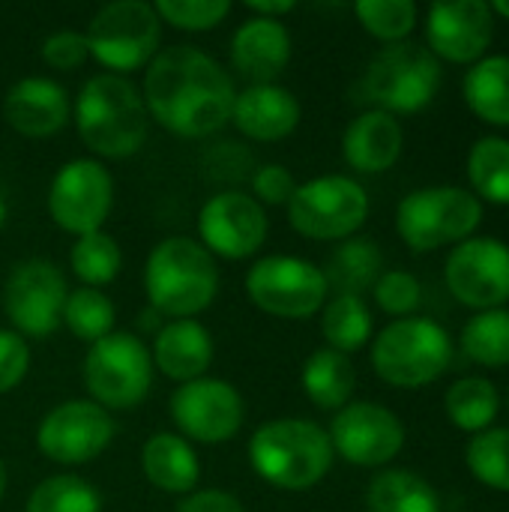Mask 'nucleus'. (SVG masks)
Segmentation results:
<instances>
[{"label": "nucleus", "instance_id": "f257e3e1", "mask_svg": "<svg viewBox=\"0 0 509 512\" xmlns=\"http://www.w3.org/2000/svg\"><path fill=\"white\" fill-rule=\"evenodd\" d=\"M141 96L150 120L177 138H210L231 123L234 78L195 45H168L147 63Z\"/></svg>", "mask_w": 509, "mask_h": 512}, {"label": "nucleus", "instance_id": "f03ea898", "mask_svg": "<svg viewBox=\"0 0 509 512\" xmlns=\"http://www.w3.org/2000/svg\"><path fill=\"white\" fill-rule=\"evenodd\" d=\"M75 129L93 159H129L147 144L150 114L126 75L96 72L75 96Z\"/></svg>", "mask_w": 509, "mask_h": 512}, {"label": "nucleus", "instance_id": "7ed1b4c3", "mask_svg": "<svg viewBox=\"0 0 509 512\" xmlns=\"http://www.w3.org/2000/svg\"><path fill=\"white\" fill-rule=\"evenodd\" d=\"M252 471L279 492H309L333 468L336 453L324 426L306 417H276L249 438Z\"/></svg>", "mask_w": 509, "mask_h": 512}, {"label": "nucleus", "instance_id": "20e7f679", "mask_svg": "<svg viewBox=\"0 0 509 512\" xmlns=\"http://www.w3.org/2000/svg\"><path fill=\"white\" fill-rule=\"evenodd\" d=\"M141 282L147 306L165 321L198 318L219 294V264L195 237L174 234L150 249Z\"/></svg>", "mask_w": 509, "mask_h": 512}, {"label": "nucleus", "instance_id": "39448f33", "mask_svg": "<svg viewBox=\"0 0 509 512\" xmlns=\"http://www.w3.org/2000/svg\"><path fill=\"white\" fill-rule=\"evenodd\" d=\"M453 360L450 333L432 318H399L372 336V369L396 390H423L435 384Z\"/></svg>", "mask_w": 509, "mask_h": 512}, {"label": "nucleus", "instance_id": "423d86ee", "mask_svg": "<svg viewBox=\"0 0 509 512\" xmlns=\"http://www.w3.org/2000/svg\"><path fill=\"white\" fill-rule=\"evenodd\" d=\"M441 60L420 42H396L381 48L357 87V99L387 114H417L432 105L441 90Z\"/></svg>", "mask_w": 509, "mask_h": 512}, {"label": "nucleus", "instance_id": "0eeeda50", "mask_svg": "<svg viewBox=\"0 0 509 512\" xmlns=\"http://www.w3.org/2000/svg\"><path fill=\"white\" fill-rule=\"evenodd\" d=\"M483 201L462 186H426L408 192L396 207V231L411 252H435L474 237Z\"/></svg>", "mask_w": 509, "mask_h": 512}, {"label": "nucleus", "instance_id": "6e6552de", "mask_svg": "<svg viewBox=\"0 0 509 512\" xmlns=\"http://www.w3.org/2000/svg\"><path fill=\"white\" fill-rule=\"evenodd\" d=\"M162 21L147 0H111L99 6L84 30L90 57L111 75L147 69L162 45Z\"/></svg>", "mask_w": 509, "mask_h": 512}, {"label": "nucleus", "instance_id": "1a4fd4ad", "mask_svg": "<svg viewBox=\"0 0 509 512\" xmlns=\"http://www.w3.org/2000/svg\"><path fill=\"white\" fill-rule=\"evenodd\" d=\"M81 372L90 402H96L108 414L138 408L153 390L150 348L138 333L114 330L111 336L93 342L87 348Z\"/></svg>", "mask_w": 509, "mask_h": 512}, {"label": "nucleus", "instance_id": "9d476101", "mask_svg": "<svg viewBox=\"0 0 509 512\" xmlns=\"http://www.w3.org/2000/svg\"><path fill=\"white\" fill-rule=\"evenodd\" d=\"M285 210L288 225L306 240H348L369 219V192L348 174H321L297 183Z\"/></svg>", "mask_w": 509, "mask_h": 512}, {"label": "nucleus", "instance_id": "9b49d317", "mask_svg": "<svg viewBox=\"0 0 509 512\" xmlns=\"http://www.w3.org/2000/svg\"><path fill=\"white\" fill-rule=\"evenodd\" d=\"M246 294L255 309L282 321H306L318 315L330 297L324 270L300 255L258 258L246 273Z\"/></svg>", "mask_w": 509, "mask_h": 512}, {"label": "nucleus", "instance_id": "f8f14e48", "mask_svg": "<svg viewBox=\"0 0 509 512\" xmlns=\"http://www.w3.org/2000/svg\"><path fill=\"white\" fill-rule=\"evenodd\" d=\"M45 207L51 222L72 237L102 231L114 207V177L105 162L93 156H75L51 177Z\"/></svg>", "mask_w": 509, "mask_h": 512}, {"label": "nucleus", "instance_id": "ddd939ff", "mask_svg": "<svg viewBox=\"0 0 509 512\" xmlns=\"http://www.w3.org/2000/svg\"><path fill=\"white\" fill-rule=\"evenodd\" d=\"M69 297L66 276L48 258L18 261L3 282V312L9 330L21 339H48L63 324V303Z\"/></svg>", "mask_w": 509, "mask_h": 512}, {"label": "nucleus", "instance_id": "4468645a", "mask_svg": "<svg viewBox=\"0 0 509 512\" xmlns=\"http://www.w3.org/2000/svg\"><path fill=\"white\" fill-rule=\"evenodd\" d=\"M168 414L189 444H228L240 435L246 423V399L225 378H198L189 384H177L168 399Z\"/></svg>", "mask_w": 509, "mask_h": 512}, {"label": "nucleus", "instance_id": "2eb2a0df", "mask_svg": "<svg viewBox=\"0 0 509 512\" xmlns=\"http://www.w3.org/2000/svg\"><path fill=\"white\" fill-rule=\"evenodd\" d=\"M114 417L90 399H66L54 405L36 426V450L63 468L99 459L114 441Z\"/></svg>", "mask_w": 509, "mask_h": 512}, {"label": "nucleus", "instance_id": "dca6fc26", "mask_svg": "<svg viewBox=\"0 0 509 512\" xmlns=\"http://www.w3.org/2000/svg\"><path fill=\"white\" fill-rule=\"evenodd\" d=\"M270 234L267 210L240 189L213 192L198 210V243L225 261H243L261 252Z\"/></svg>", "mask_w": 509, "mask_h": 512}, {"label": "nucleus", "instance_id": "f3484780", "mask_svg": "<svg viewBox=\"0 0 509 512\" xmlns=\"http://www.w3.org/2000/svg\"><path fill=\"white\" fill-rule=\"evenodd\" d=\"M330 444L357 468H387L405 447V423L378 402H348L330 420Z\"/></svg>", "mask_w": 509, "mask_h": 512}, {"label": "nucleus", "instance_id": "a211bd4d", "mask_svg": "<svg viewBox=\"0 0 509 512\" xmlns=\"http://www.w3.org/2000/svg\"><path fill=\"white\" fill-rule=\"evenodd\" d=\"M444 279L450 294L468 309H504L509 303V246L495 237H471L453 246Z\"/></svg>", "mask_w": 509, "mask_h": 512}, {"label": "nucleus", "instance_id": "6ab92c4d", "mask_svg": "<svg viewBox=\"0 0 509 512\" xmlns=\"http://www.w3.org/2000/svg\"><path fill=\"white\" fill-rule=\"evenodd\" d=\"M495 39V15L486 0H444L426 12V48L447 63H477Z\"/></svg>", "mask_w": 509, "mask_h": 512}, {"label": "nucleus", "instance_id": "aec40b11", "mask_svg": "<svg viewBox=\"0 0 509 512\" xmlns=\"http://www.w3.org/2000/svg\"><path fill=\"white\" fill-rule=\"evenodd\" d=\"M6 123L24 138H51L72 117L69 90L48 75L18 78L3 96Z\"/></svg>", "mask_w": 509, "mask_h": 512}, {"label": "nucleus", "instance_id": "412c9836", "mask_svg": "<svg viewBox=\"0 0 509 512\" xmlns=\"http://www.w3.org/2000/svg\"><path fill=\"white\" fill-rule=\"evenodd\" d=\"M303 120L300 99L282 84H246L234 96L231 126L258 144L285 141Z\"/></svg>", "mask_w": 509, "mask_h": 512}, {"label": "nucleus", "instance_id": "4be33fe9", "mask_svg": "<svg viewBox=\"0 0 509 512\" xmlns=\"http://www.w3.org/2000/svg\"><path fill=\"white\" fill-rule=\"evenodd\" d=\"M291 63V33L285 21L249 15L231 36V69L249 84H276Z\"/></svg>", "mask_w": 509, "mask_h": 512}, {"label": "nucleus", "instance_id": "5701e85b", "mask_svg": "<svg viewBox=\"0 0 509 512\" xmlns=\"http://www.w3.org/2000/svg\"><path fill=\"white\" fill-rule=\"evenodd\" d=\"M213 357H216V342L198 318L165 321L150 345L153 369H159L168 381L177 384L204 378Z\"/></svg>", "mask_w": 509, "mask_h": 512}, {"label": "nucleus", "instance_id": "b1692460", "mask_svg": "<svg viewBox=\"0 0 509 512\" xmlns=\"http://www.w3.org/2000/svg\"><path fill=\"white\" fill-rule=\"evenodd\" d=\"M405 147V129L399 117L366 108L357 114L342 135V156L357 174H384L390 171Z\"/></svg>", "mask_w": 509, "mask_h": 512}, {"label": "nucleus", "instance_id": "393cba45", "mask_svg": "<svg viewBox=\"0 0 509 512\" xmlns=\"http://www.w3.org/2000/svg\"><path fill=\"white\" fill-rule=\"evenodd\" d=\"M141 474L144 480L174 498H186L201 483V459L195 444L177 432H156L141 444Z\"/></svg>", "mask_w": 509, "mask_h": 512}, {"label": "nucleus", "instance_id": "a878e982", "mask_svg": "<svg viewBox=\"0 0 509 512\" xmlns=\"http://www.w3.org/2000/svg\"><path fill=\"white\" fill-rule=\"evenodd\" d=\"M300 387L306 399L321 408V411H339L351 402L354 387H357V369L351 357L333 351V348H318L306 357L303 372H300Z\"/></svg>", "mask_w": 509, "mask_h": 512}, {"label": "nucleus", "instance_id": "bb28decb", "mask_svg": "<svg viewBox=\"0 0 509 512\" xmlns=\"http://www.w3.org/2000/svg\"><path fill=\"white\" fill-rule=\"evenodd\" d=\"M321 270H324L330 291L363 297L381 279L384 255H381L378 243H372L369 237H348L333 249L327 267H321Z\"/></svg>", "mask_w": 509, "mask_h": 512}, {"label": "nucleus", "instance_id": "cd10ccee", "mask_svg": "<svg viewBox=\"0 0 509 512\" xmlns=\"http://www.w3.org/2000/svg\"><path fill=\"white\" fill-rule=\"evenodd\" d=\"M468 108L489 126L509 129V57L486 54L477 60L462 81Z\"/></svg>", "mask_w": 509, "mask_h": 512}, {"label": "nucleus", "instance_id": "c85d7f7f", "mask_svg": "<svg viewBox=\"0 0 509 512\" xmlns=\"http://www.w3.org/2000/svg\"><path fill=\"white\" fill-rule=\"evenodd\" d=\"M369 512H441V498L432 483L408 468H384L366 489Z\"/></svg>", "mask_w": 509, "mask_h": 512}, {"label": "nucleus", "instance_id": "c756f323", "mask_svg": "<svg viewBox=\"0 0 509 512\" xmlns=\"http://www.w3.org/2000/svg\"><path fill=\"white\" fill-rule=\"evenodd\" d=\"M321 333H324L327 348H333L345 357L366 348L375 333V321H372L366 300L354 297V294L327 297V303L321 309Z\"/></svg>", "mask_w": 509, "mask_h": 512}, {"label": "nucleus", "instance_id": "7c9ffc66", "mask_svg": "<svg viewBox=\"0 0 509 512\" xmlns=\"http://www.w3.org/2000/svg\"><path fill=\"white\" fill-rule=\"evenodd\" d=\"M444 411L456 429H462L468 435H480V432L492 429V423L501 411L498 387L489 378H462L447 390Z\"/></svg>", "mask_w": 509, "mask_h": 512}, {"label": "nucleus", "instance_id": "2f4dec72", "mask_svg": "<svg viewBox=\"0 0 509 512\" xmlns=\"http://www.w3.org/2000/svg\"><path fill=\"white\" fill-rule=\"evenodd\" d=\"M468 180L480 201L509 207V138L486 135L471 147Z\"/></svg>", "mask_w": 509, "mask_h": 512}, {"label": "nucleus", "instance_id": "473e14b6", "mask_svg": "<svg viewBox=\"0 0 509 512\" xmlns=\"http://www.w3.org/2000/svg\"><path fill=\"white\" fill-rule=\"evenodd\" d=\"M123 267V249L108 231H93L75 237L69 249V270L81 282V288H105L117 279Z\"/></svg>", "mask_w": 509, "mask_h": 512}, {"label": "nucleus", "instance_id": "72a5a7b5", "mask_svg": "<svg viewBox=\"0 0 509 512\" xmlns=\"http://www.w3.org/2000/svg\"><path fill=\"white\" fill-rule=\"evenodd\" d=\"M462 354L486 369L509 366V309L477 312L459 336Z\"/></svg>", "mask_w": 509, "mask_h": 512}, {"label": "nucleus", "instance_id": "f704fd0d", "mask_svg": "<svg viewBox=\"0 0 509 512\" xmlns=\"http://www.w3.org/2000/svg\"><path fill=\"white\" fill-rule=\"evenodd\" d=\"M117 324V309L111 297L99 288H75L69 291L63 303V327L78 339V342H99L114 333Z\"/></svg>", "mask_w": 509, "mask_h": 512}, {"label": "nucleus", "instance_id": "c9c22d12", "mask_svg": "<svg viewBox=\"0 0 509 512\" xmlns=\"http://www.w3.org/2000/svg\"><path fill=\"white\" fill-rule=\"evenodd\" d=\"M24 512H102V495L84 477L54 474L33 486Z\"/></svg>", "mask_w": 509, "mask_h": 512}, {"label": "nucleus", "instance_id": "e433bc0d", "mask_svg": "<svg viewBox=\"0 0 509 512\" xmlns=\"http://www.w3.org/2000/svg\"><path fill=\"white\" fill-rule=\"evenodd\" d=\"M354 15L360 27L384 45L408 42L417 27V3L414 0H357Z\"/></svg>", "mask_w": 509, "mask_h": 512}, {"label": "nucleus", "instance_id": "4c0bfd02", "mask_svg": "<svg viewBox=\"0 0 509 512\" xmlns=\"http://www.w3.org/2000/svg\"><path fill=\"white\" fill-rule=\"evenodd\" d=\"M465 465L477 483L509 495V429H486L471 435L465 447Z\"/></svg>", "mask_w": 509, "mask_h": 512}, {"label": "nucleus", "instance_id": "58836bf2", "mask_svg": "<svg viewBox=\"0 0 509 512\" xmlns=\"http://www.w3.org/2000/svg\"><path fill=\"white\" fill-rule=\"evenodd\" d=\"M153 9L159 21L171 24L174 30L207 33L231 15L234 3L231 0H156Z\"/></svg>", "mask_w": 509, "mask_h": 512}, {"label": "nucleus", "instance_id": "ea45409f", "mask_svg": "<svg viewBox=\"0 0 509 512\" xmlns=\"http://www.w3.org/2000/svg\"><path fill=\"white\" fill-rule=\"evenodd\" d=\"M372 294H375L378 309L387 312L393 321L411 318L423 303V285L408 270H384L381 279L375 282Z\"/></svg>", "mask_w": 509, "mask_h": 512}, {"label": "nucleus", "instance_id": "a19ab883", "mask_svg": "<svg viewBox=\"0 0 509 512\" xmlns=\"http://www.w3.org/2000/svg\"><path fill=\"white\" fill-rule=\"evenodd\" d=\"M39 57L48 69H57V72L81 69L90 60L87 36L81 30H57V33L42 39Z\"/></svg>", "mask_w": 509, "mask_h": 512}, {"label": "nucleus", "instance_id": "79ce46f5", "mask_svg": "<svg viewBox=\"0 0 509 512\" xmlns=\"http://www.w3.org/2000/svg\"><path fill=\"white\" fill-rule=\"evenodd\" d=\"M249 183H252V192H249V195H252L264 210H267V207H285V204L291 201L294 189H297L294 174H291L285 165H279V162L258 165V168L252 171Z\"/></svg>", "mask_w": 509, "mask_h": 512}, {"label": "nucleus", "instance_id": "37998d69", "mask_svg": "<svg viewBox=\"0 0 509 512\" xmlns=\"http://www.w3.org/2000/svg\"><path fill=\"white\" fill-rule=\"evenodd\" d=\"M30 372V345L15 330L0 327V396L21 387Z\"/></svg>", "mask_w": 509, "mask_h": 512}, {"label": "nucleus", "instance_id": "c03bdc74", "mask_svg": "<svg viewBox=\"0 0 509 512\" xmlns=\"http://www.w3.org/2000/svg\"><path fill=\"white\" fill-rule=\"evenodd\" d=\"M177 512H246L240 498L225 489H195L192 495L180 498Z\"/></svg>", "mask_w": 509, "mask_h": 512}, {"label": "nucleus", "instance_id": "a18cd8bd", "mask_svg": "<svg viewBox=\"0 0 509 512\" xmlns=\"http://www.w3.org/2000/svg\"><path fill=\"white\" fill-rule=\"evenodd\" d=\"M297 3L294 0H276V3H246V12L249 15H258V18H276L282 21V15L294 12Z\"/></svg>", "mask_w": 509, "mask_h": 512}, {"label": "nucleus", "instance_id": "49530a36", "mask_svg": "<svg viewBox=\"0 0 509 512\" xmlns=\"http://www.w3.org/2000/svg\"><path fill=\"white\" fill-rule=\"evenodd\" d=\"M162 324H165V321H162V315H159L156 309H150V306L138 315V327H141V330H147V333H153V336L162 330Z\"/></svg>", "mask_w": 509, "mask_h": 512}, {"label": "nucleus", "instance_id": "de8ad7c7", "mask_svg": "<svg viewBox=\"0 0 509 512\" xmlns=\"http://www.w3.org/2000/svg\"><path fill=\"white\" fill-rule=\"evenodd\" d=\"M492 6V15H501V18H507L509 21V0H495V3H489Z\"/></svg>", "mask_w": 509, "mask_h": 512}, {"label": "nucleus", "instance_id": "09e8293b", "mask_svg": "<svg viewBox=\"0 0 509 512\" xmlns=\"http://www.w3.org/2000/svg\"><path fill=\"white\" fill-rule=\"evenodd\" d=\"M6 486H9V471H6V465H3V459H0V501H3V495H6Z\"/></svg>", "mask_w": 509, "mask_h": 512}, {"label": "nucleus", "instance_id": "8fccbe9b", "mask_svg": "<svg viewBox=\"0 0 509 512\" xmlns=\"http://www.w3.org/2000/svg\"><path fill=\"white\" fill-rule=\"evenodd\" d=\"M6 216H9V207H6V201H3V195H0V228L6 225Z\"/></svg>", "mask_w": 509, "mask_h": 512}, {"label": "nucleus", "instance_id": "3c124183", "mask_svg": "<svg viewBox=\"0 0 509 512\" xmlns=\"http://www.w3.org/2000/svg\"><path fill=\"white\" fill-rule=\"evenodd\" d=\"M507 408H509V396H507Z\"/></svg>", "mask_w": 509, "mask_h": 512}]
</instances>
